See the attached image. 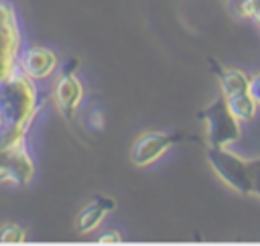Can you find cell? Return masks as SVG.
Wrapping results in <instances>:
<instances>
[{"mask_svg":"<svg viewBox=\"0 0 260 246\" xmlns=\"http://www.w3.org/2000/svg\"><path fill=\"white\" fill-rule=\"evenodd\" d=\"M41 108V89L24 71L18 69L0 81V144L26 140Z\"/></svg>","mask_w":260,"mask_h":246,"instance_id":"1","label":"cell"},{"mask_svg":"<svg viewBox=\"0 0 260 246\" xmlns=\"http://www.w3.org/2000/svg\"><path fill=\"white\" fill-rule=\"evenodd\" d=\"M199 118L205 124L207 146L228 148L230 144L238 142L242 136L240 120L234 116V112L230 110L228 100L223 96L213 100L203 112H199Z\"/></svg>","mask_w":260,"mask_h":246,"instance_id":"2","label":"cell"},{"mask_svg":"<svg viewBox=\"0 0 260 246\" xmlns=\"http://www.w3.org/2000/svg\"><path fill=\"white\" fill-rule=\"evenodd\" d=\"M22 51V33L12 2L0 0V81L18 71Z\"/></svg>","mask_w":260,"mask_h":246,"instance_id":"3","label":"cell"},{"mask_svg":"<svg viewBox=\"0 0 260 246\" xmlns=\"http://www.w3.org/2000/svg\"><path fill=\"white\" fill-rule=\"evenodd\" d=\"M207 161L228 187H232L242 195L254 193V173L244 159L230 152L228 148L207 146Z\"/></svg>","mask_w":260,"mask_h":246,"instance_id":"4","label":"cell"},{"mask_svg":"<svg viewBox=\"0 0 260 246\" xmlns=\"http://www.w3.org/2000/svg\"><path fill=\"white\" fill-rule=\"evenodd\" d=\"M35 177V161L28 150V142L0 144V183L24 187Z\"/></svg>","mask_w":260,"mask_h":246,"instance_id":"5","label":"cell"},{"mask_svg":"<svg viewBox=\"0 0 260 246\" xmlns=\"http://www.w3.org/2000/svg\"><path fill=\"white\" fill-rule=\"evenodd\" d=\"M83 96H85L83 83L79 81V77L71 69H65L63 73H59L55 77V83H53V89H51V98H53V104L57 106L59 114L65 120L73 122Z\"/></svg>","mask_w":260,"mask_h":246,"instance_id":"6","label":"cell"},{"mask_svg":"<svg viewBox=\"0 0 260 246\" xmlns=\"http://www.w3.org/2000/svg\"><path fill=\"white\" fill-rule=\"evenodd\" d=\"M177 142L175 134L169 132H160V130H150L140 134L130 150V161L136 167H148L152 163H156L162 155H167V150Z\"/></svg>","mask_w":260,"mask_h":246,"instance_id":"7","label":"cell"},{"mask_svg":"<svg viewBox=\"0 0 260 246\" xmlns=\"http://www.w3.org/2000/svg\"><path fill=\"white\" fill-rule=\"evenodd\" d=\"M20 71H24L28 77H32L35 81H43L47 77H51L57 67H59V57L55 51H51L49 47H41V45H26L20 51V61H18Z\"/></svg>","mask_w":260,"mask_h":246,"instance_id":"8","label":"cell"},{"mask_svg":"<svg viewBox=\"0 0 260 246\" xmlns=\"http://www.w3.org/2000/svg\"><path fill=\"white\" fill-rule=\"evenodd\" d=\"M116 209V201L110 199V197H95L91 203H87L75 218V230L79 234H89L93 232L102 222L104 218Z\"/></svg>","mask_w":260,"mask_h":246,"instance_id":"9","label":"cell"},{"mask_svg":"<svg viewBox=\"0 0 260 246\" xmlns=\"http://www.w3.org/2000/svg\"><path fill=\"white\" fill-rule=\"evenodd\" d=\"M219 87H221V96L230 98L242 91H250V77L242 71V69H219Z\"/></svg>","mask_w":260,"mask_h":246,"instance_id":"10","label":"cell"},{"mask_svg":"<svg viewBox=\"0 0 260 246\" xmlns=\"http://www.w3.org/2000/svg\"><path fill=\"white\" fill-rule=\"evenodd\" d=\"M225 98V96H223ZM228 100V106H230V110L234 112V116L240 120V122H248V120H252L254 116H256V112H258V102L254 100V96L250 94V91H242V94H236V96H230V98H225Z\"/></svg>","mask_w":260,"mask_h":246,"instance_id":"11","label":"cell"},{"mask_svg":"<svg viewBox=\"0 0 260 246\" xmlns=\"http://www.w3.org/2000/svg\"><path fill=\"white\" fill-rule=\"evenodd\" d=\"M228 2L238 16L250 18L256 24H260V0H228Z\"/></svg>","mask_w":260,"mask_h":246,"instance_id":"12","label":"cell"},{"mask_svg":"<svg viewBox=\"0 0 260 246\" xmlns=\"http://www.w3.org/2000/svg\"><path fill=\"white\" fill-rule=\"evenodd\" d=\"M26 240V230L18 224H4L0 228V242L2 244H22Z\"/></svg>","mask_w":260,"mask_h":246,"instance_id":"13","label":"cell"},{"mask_svg":"<svg viewBox=\"0 0 260 246\" xmlns=\"http://www.w3.org/2000/svg\"><path fill=\"white\" fill-rule=\"evenodd\" d=\"M98 242L100 244H120L122 242V236L118 232H106V234H102L98 238Z\"/></svg>","mask_w":260,"mask_h":246,"instance_id":"14","label":"cell"},{"mask_svg":"<svg viewBox=\"0 0 260 246\" xmlns=\"http://www.w3.org/2000/svg\"><path fill=\"white\" fill-rule=\"evenodd\" d=\"M250 94L254 96V100L260 104V73L258 75H254L252 79H250Z\"/></svg>","mask_w":260,"mask_h":246,"instance_id":"15","label":"cell"},{"mask_svg":"<svg viewBox=\"0 0 260 246\" xmlns=\"http://www.w3.org/2000/svg\"><path fill=\"white\" fill-rule=\"evenodd\" d=\"M254 193L260 195V173H254Z\"/></svg>","mask_w":260,"mask_h":246,"instance_id":"16","label":"cell"}]
</instances>
